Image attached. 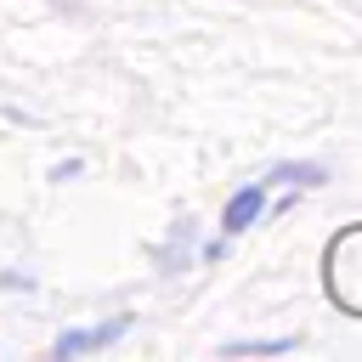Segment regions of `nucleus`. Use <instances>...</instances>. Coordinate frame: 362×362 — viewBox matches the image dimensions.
<instances>
[{"instance_id":"1","label":"nucleus","mask_w":362,"mask_h":362,"mask_svg":"<svg viewBox=\"0 0 362 362\" xmlns=\"http://www.w3.org/2000/svg\"><path fill=\"white\" fill-rule=\"evenodd\" d=\"M130 322H136V317H124V311H119V317H107V322H96V328H68L51 351H57L62 362H68V356H85V351H107L113 339H124V334H130Z\"/></svg>"},{"instance_id":"2","label":"nucleus","mask_w":362,"mask_h":362,"mask_svg":"<svg viewBox=\"0 0 362 362\" xmlns=\"http://www.w3.org/2000/svg\"><path fill=\"white\" fill-rule=\"evenodd\" d=\"M260 209H266V187H260V181H249V187H238V192L226 198V209H221V232L232 238V232H243V226H255V221H260Z\"/></svg>"},{"instance_id":"3","label":"nucleus","mask_w":362,"mask_h":362,"mask_svg":"<svg viewBox=\"0 0 362 362\" xmlns=\"http://www.w3.org/2000/svg\"><path fill=\"white\" fill-rule=\"evenodd\" d=\"M266 181H277V187H322L328 170L322 164H305V158H288V164H272Z\"/></svg>"},{"instance_id":"4","label":"nucleus","mask_w":362,"mask_h":362,"mask_svg":"<svg viewBox=\"0 0 362 362\" xmlns=\"http://www.w3.org/2000/svg\"><path fill=\"white\" fill-rule=\"evenodd\" d=\"M192 266V221H175L170 243L158 249V272H187Z\"/></svg>"},{"instance_id":"5","label":"nucleus","mask_w":362,"mask_h":362,"mask_svg":"<svg viewBox=\"0 0 362 362\" xmlns=\"http://www.w3.org/2000/svg\"><path fill=\"white\" fill-rule=\"evenodd\" d=\"M272 351H294V339H232L226 356H272Z\"/></svg>"},{"instance_id":"6","label":"nucleus","mask_w":362,"mask_h":362,"mask_svg":"<svg viewBox=\"0 0 362 362\" xmlns=\"http://www.w3.org/2000/svg\"><path fill=\"white\" fill-rule=\"evenodd\" d=\"M0 288H17V294H28V288H34V277H28V272H0Z\"/></svg>"},{"instance_id":"7","label":"nucleus","mask_w":362,"mask_h":362,"mask_svg":"<svg viewBox=\"0 0 362 362\" xmlns=\"http://www.w3.org/2000/svg\"><path fill=\"white\" fill-rule=\"evenodd\" d=\"M79 170H85V164H79V158H62V164H57V170H51V181H74V175H79Z\"/></svg>"}]
</instances>
